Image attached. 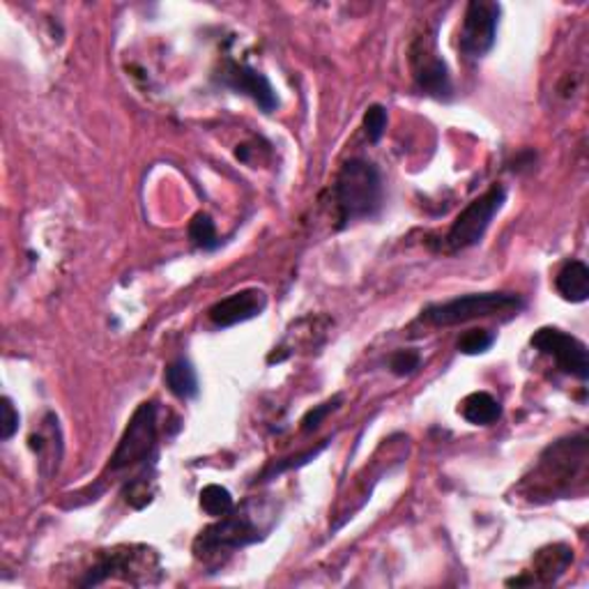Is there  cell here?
Here are the masks:
<instances>
[{"mask_svg":"<svg viewBox=\"0 0 589 589\" xmlns=\"http://www.w3.org/2000/svg\"><path fill=\"white\" fill-rule=\"evenodd\" d=\"M589 442L587 435L557 440L541 454L533 475L525 477L529 499H559L582 490L587 484Z\"/></svg>","mask_w":589,"mask_h":589,"instance_id":"cell-1","label":"cell"},{"mask_svg":"<svg viewBox=\"0 0 589 589\" xmlns=\"http://www.w3.org/2000/svg\"><path fill=\"white\" fill-rule=\"evenodd\" d=\"M339 228L373 217L382 205L380 170L366 159H350L341 166L334 183Z\"/></svg>","mask_w":589,"mask_h":589,"instance_id":"cell-2","label":"cell"},{"mask_svg":"<svg viewBox=\"0 0 589 589\" xmlns=\"http://www.w3.org/2000/svg\"><path fill=\"white\" fill-rule=\"evenodd\" d=\"M523 307L525 302L516 292H473L450 302L431 304L422 311V318L435 328H452L477 318L516 316Z\"/></svg>","mask_w":589,"mask_h":589,"instance_id":"cell-3","label":"cell"},{"mask_svg":"<svg viewBox=\"0 0 589 589\" xmlns=\"http://www.w3.org/2000/svg\"><path fill=\"white\" fill-rule=\"evenodd\" d=\"M159 571V557L153 548L145 546H117L111 550H102L97 555V562L87 576L81 580L83 587L100 585L108 578H123L132 585L153 582L151 574Z\"/></svg>","mask_w":589,"mask_h":589,"instance_id":"cell-4","label":"cell"},{"mask_svg":"<svg viewBox=\"0 0 589 589\" xmlns=\"http://www.w3.org/2000/svg\"><path fill=\"white\" fill-rule=\"evenodd\" d=\"M262 539V527L254 520L249 512H230L221 516L215 525L205 527L194 541V552L198 559H213L221 552H232Z\"/></svg>","mask_w":589,"mask_h":589,"instance_id":"cell-5","label":"cell"},{"mask_svg":"<svg viewBox=\"0 0 589 589\" xmlns=\"http://www.w3.org/2000/svg\"><path fill=\"white\" fill-rule=\"evenodd\" d=\"M507 200V189L503 185H493L486 194L475 198L467 208L454 219L450 232L445 235V249L456 254L482 242L490 221L503 210Z\"/></svg>","mask_w":589,"mask_h":589,"instance_id":"cell-6","label":"cell"},{"mask_svg":"<svg viewBox=\"0 0 589 589\" xmlns=\"http://www.w3.org/2000/svg\"><path fill=\"white\" fill-rule=\"evenodd\" d=\"M157 447V405L153 401L141 403L111 456V469H127L145 463Z\"/></svg>","mask_w":589,"mask_h":589,"instance_id":"cell-7","label":"cell"},{"mask_svg":"<svg viewBox=\"0 0 589 589\" xmlns=\"http://www.w3.org/2000/svg\"><path fill=\"white\" fill-rule=\"evenodd\" d=\"M410 61L412 72H415V83L424 95L442 102L452 100V74L447 63L442 61V55L435 51V40L417 38V42L410 49Z\"/></svg>","mask_w":589,"mask_h":589,"instance_id":"cell-8","label":"cell"},{"mask_svg":"<svg viewBox=\"0 0 589 589\" xmlns=\"http://www.w3.org/2000/svg\"><path fill=\"white\" fill-rule=\"evenodd\" d=\"M529 343H533V348L539 350L541 355L552 358L559 371H565L582 382L589 378V352L580 339L557 328H541L533 334Z\"/></svg>","mask_w":589,"mask_h":589,"instance_id":"cell-9","label":"cell"},{"mask_svg":"<svg viewBox=\"0 0 589 589\" xmlns=\"http://www.w3.org/2000/svg\"><path fill=\"white\" fill-rule=\"evenodd\" d=\"M499 6L490 0H473L465 8L463 25H461V40L458 46L469 58H484L497 40V25H499Z\"/></svg>","mask_w":589,"mask_h":589,"instance_id":"cell-10","label":"cell"},{"mask_svg":"<svg viewBox=\"0 0 589 589\" xmlns=\"http://www.w3.org/2000/svg\"><path fill=\"white\" fill-rule=\"evenodd\" d=\"M219 81L221 85L230 87V91L249 97L265 113H272L279 108V97L270 79L247 63H238L232 61V58H226L219 72Z\"/></svg>","mask_w":589,"mask_h":589,"instance_id":"cell-11","label":"cell"},{"mask_svg":"<svg viewBox=\"0 0 589 589\" xmlns=\"http://www.w3.org/2000/svg\"><path fill=\"white\" fill-rule=\"evenodd\" d=\"M265 307H268V294L258 288H245L213 304L208 316L217 328H232L240 326V322L258 318Z\"/></svg>","mask_w":589,"mask_h":589,"instance_id":"cell-12","label":"cell"},{"mask_svg":"<svg viewBox=\"0 0 589 589\" xmlns=\"http://www.w3.org/2000/svg\"><path fill=\"white\" fill-rule=\"evenodd\" d=\"M571 562H574V550L569 546L565 544L546 546L535 555L533 571H529V576L512 578L507 580V585H550L559 576H565Z\"/></svg>","mask_w":589,"mask_h":589,"instance_id":"cell-13","label":"cell"},{"mask_svg":"<svg viewBox=\"0 0 589 589\" xmlns=\"http://www.w3.org/2000/svg\"><path fill=\"white\" fill-rule=\"evenodd\" d=\"M555 288L562 300L580 304L589 298V268L582 260H569L555 277Z\"/></svg>","mask_w":589,"mask_h":589,"instance_id":"cell-14","label":"cell"},{"mask_svg":"<svg viewBox=\"0 0 589 589\" xmlns=\"http://www.w3.org/2000/svg\"><path fill=\"white\" fill-rule=\"evenodd\" d=\"M461 417L475 426H488L495 424L503 415V407H499L497 399H493L488 392H475L461 401Z\"/></svg>","mask_w":589,"mask_h":589,"instance_id":"cell-15","label":"cell"},{"mask_svg":"<svg viewBox=\"0 0 589 589\" xmlns=\"http://www.w3.org/2000/svg\"><path fill=\"white\" fill-rule=\"evenodd\" d=\"M166 388L170 394L178 399H196L200 388H198V375L196 369L187 360H175L173 364L166 366Z\"/></svg>","mask_w":589,"mask_h":589,"instance_id":"cell-16","label":"cell"},{"mask_svg":"<svg viewBox=\"0 0 589 589\" xmlns=\"http://www.w3.org/2000/svg\"><path fill=\"white\" fill-rule=\"evenodd\" d=\"M189 240L203 251H215L221 245L219 235H217V226L210 215H205V213L194 215V219L189 221Z\"/></svg>","mask_w":589,"mask_h":589,"instance_id":"cell-17","label":"cell"},{"mask_svg":"<svg viewBox=\"0 0 589 589\" xmlns=\"http://www.w3.org/2000/svg\"><path fill=\"white\" fill-rule=\"evenodd\" d=\"M200 507L208 516L221 518L235 509V503H232V495L228 488H224L219 484H210L200 490Z\"/></svg>","mask_w":589,"mask_h":589,"instance_id":"cell-18","label":"cell"},{"mask_svg":"<svg viewBox=\"0 0 589 589\" xmlns=\"http://www.w3.org/2000/svg\"><path fill=\"white\" fill-rule=\"evenodd\" d=\"M495 343V334L490 330H469L458 341L456 348L463 355H484Z\"/></svg>","mask_w":589,"mask_h":589,"instance_id":"cell-19","label":"cell"},{"mask_svg":"<svg viewBox=\"0 0 589 589\" xmlns=\"http://www.w3.org/2000/svg\"><path fill=\"white\" fill-rule=\"evenodd\" d=\"M153 497H155L153 479L138 477L125 486V499H127V505L134 509H145L153 503Z\"/></svg>","mask_w":589,"mask_h":589,"instance_id":"cell-20","label":"cell"},{"mask_svg":"<svg viewBox=\"0 0 589 589\" xmlns=\"http://www.w3.org/2000/svg\"><path fill=\"white\" fill-rule=\"evenodd\" d=\"M362 125H364V132H366L369 141L378 143L382 138V134H385V130H388V111H385V106H380V104L369 106L366 113H364Z\"/></svg>","mask_w":589,"mask_h":589,"instance_id":"cell-21","label":"cell"},{"mask_svg":"<svg viewBox=\"0 0 589 589\" xmlns=\"http://www.w3.org/2000/svg\"><path fill=\"white\" fill-rule=\"evenodd\" d=\"M19 431V412L14 407V403L3 396V401H0V440L8 442L17 435Z\"/></svg>","mask_w":589,"mask_h":589,"instance_id":"cell-22","label":"cell"},{"mask_svg":"<svg viewBox=\"0 0 589 589\" xmlns=\"http://www.w3.org/2000/svg\"><path fill=\"white\" fill-rule=\"evenodd\" d=\"M420 364H422V355L417 350H399V352H394V358L390 362V366L396 375L415 373L420 369Z\"/></svg>","mask_w":589,"mask_h":589,"instance_id":"cell-23","label":"cell"},{"mask_svg":"<svg viewBox=\"0 0 589 589\" xmlns=\"http://www.w3.org/2000/svg\"><path fill=\"white\" fill-rule=\"evenodd\" d=\"M339 403H341V399H332V401H328V403L316 405L313 410H309L307 415H304V420H302V428H304L307 433L316 431V428L322 424V420H326V417L330 415V412H334V410L339 407Z\"/></svg>","mask_w":589,"mask_h":589,"instance_id":"cell-24","label":"cell"}]
</instances>
